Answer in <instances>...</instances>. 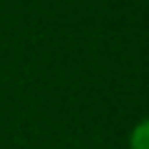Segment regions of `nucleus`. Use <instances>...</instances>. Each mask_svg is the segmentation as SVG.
I'll use <instances>...</instances> for the list:
<instances>
[{
    "label": "nucleus",
    "instance_id": "nucleus-1",
    "mask_svg": "<svg viewBox=\"0 0 149 149\" xmlns=\"http://www.w3.org/2000/svg\"><path fill=\"white\" fill-rule=\"evenodd\" d=\"M127 144H129V149H149V117L139 119L132 127Z\"/></svg>",
    "mask_w": 149,
    "mask_h": 149
}]
</instances>
